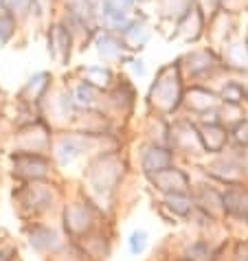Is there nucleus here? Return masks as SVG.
<instances>
[{
	"instance_id": "1",
	"label": "nucleus",
	"mask_w": 248,
	"mask_h": 261,
	"mask_svg": "<svg viewBox=\"0 0 248 261\" xmlns=\"http://www.w3.org/2000/svg\"><path fill=\"white\" fill-rule=\"evenodd\" d=\"M70 48H72V29L64 20H57V22L48 27V55L60 66H66L70 60Z\"/></svg>"
},
{
	"instance_id": "2",
	"label": "nucleus",
	"mask_w": 248,
	"mask_h": 261,
	"mask_svg": "<svg viewBox=\"0 0 248 261\" xmlns=\"http://www.w3.org/2000/svg\"><path fill=\"white\" fill-rule=\"evenodd\" d=\"M51 86V75L48 72H38V75H33L31 79L27 82V86L22 88V97L24 101H31V103H35V101H40L42 97L46 95Z\"/></svg>"
},
{
	"instance_id": "3",
	"label": "nucleus",
	"mask_w": 248,
	"mask_h": 261,
	"mask_svg": "<svg viewBox=\"0 0 248 261\" xmlns=\"http://www.w3.org/2000/svg\"><path fill=\"white\" fill-rule=\"evenodd\" d=\"M18 22H20V18L13 11H9L7 7L0 9V44L3 46L13 40V35L18 31Z\"/></svg>"
},
{
	"instance_id": "4",
	"label": "nucleus",
	"mask_w": 248,
	"mask_h": 261,
	"mask_svg": "<svg viewBox=\"0 0 248 261\" xmlns=\"http://www.w3.org/2000/svg\"><path fill=\"white\" fill-rule=\"evenodd\" d=\"M97 50H99L101 57H106V60H112V57L121 55L123 44H121V40L116 38L112 31H104L97 38Z\"/></svg>"
},
{
	"instance_id": "5",
	"label": "nucleus",
	"mask_w": 248,
	"mask_h": 261,
	"mask_svg": "<svg viewBox=\"0 0 248 261\" xmlns=\"http://www.w3.org/2000/svg\"><path fill=\"white\" fill-rule=\"evenodd\" d=\"M112 79V72L104 66H90L84 70V82L94 86V88H106Z\"/></svg>"
},
{
	"instance_id": "6",
	"label": "nucleus",
	"mask_w": 248,
	"mask_h": 261,
	"mask_svg": "<svg viewBox=\"0 0 248 261\" xmlns=\"http://www.w3.org/2000/svg\"><path fill=\"white\" fill-rule=\"evenodd\" d=\"M35 0H5V7L9 11H13L18 18H24L31 13V7H33Z\"/></svg>"
},
{
	"instance_id": "7",
	"label": "nucleus",
	"mask_w": 248,
	"mask_h": 261,
	"mask_svg": "<svg viewBox=\"0 0 248 261\" xmlns=\"http://www.w3.org/2000/svg\"><path fill=\"white\" fill-rule=\"evenodd\" d=\"M132 239H134V242H132V248L134 250H141L143 246H145V233H136Z\"/></svg>"
},
{
	"instance_id": "8",
	"label": "nucleus",
	"mask_w": 248,
	"mask_h": 261,
	"mask_svg": "<svg viewBox=\"0 0 248 261\" xmlns=\"http://www.w3.org/2000/svg\"><path fill=\"white\" fill-rule=\"evenodd\" d=\"M3 7H5V0H0V9H3Z\"/></svg>"
},
{
	"instance_id": "9",
	"label": "nucleus",
	"mask_w": 248,
	"mask_h": 261,
	"mask_svg": "<svg viewBox=\"0 0 248 261\" xmlns=\"http://www.w3.org/2000/svg\"><path fill=\"white\" fill-rule=\"evenodd\" d=\"M90 3H92V5H94V7H97V3H99V0H90Z\"/></svg>"
}]
</instances>
